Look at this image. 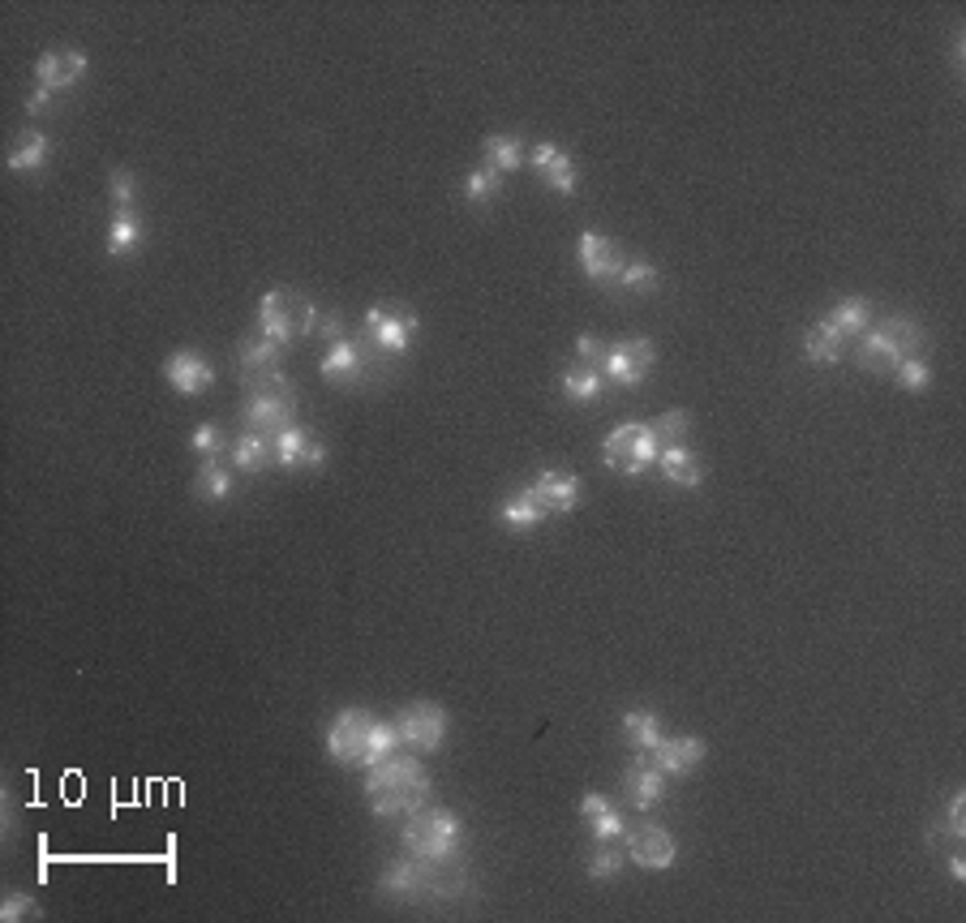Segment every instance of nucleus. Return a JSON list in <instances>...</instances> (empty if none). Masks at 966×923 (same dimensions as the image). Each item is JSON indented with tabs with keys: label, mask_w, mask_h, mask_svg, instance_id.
<instances>
[{
	"label": "nucleus",
	"mask_w": 966,
	"mask_h": 923,
	"mask_svg": "<svg viewBox=\"0 0 966 923\" xmlns=\"http://www.w3.org/2000/svg\"><path fill=\"white\" fill-rule=\"evenodd\" d=\"M365 799L378 820H404L429 808L434 781L417 756H387L365 769Z\"/></svg>",
	"instance_id": "obj_1"
},
{
	"label": "nucleus",
	"mask_w": 966,
	"mask_h": 923,
	"mask_svg": "<svg viewBox=\"0 0 966 923\" xmlns=\"http://www.w3.org/2000/svg\"><path fill=\"white\" fill-rule=\"evenodd\" d=\"M322 747H326V756H331L335 765H344V769H370V765L395 756L399 730H395V722H387V717H374V713H365V709H340L331 717L326 735H322Z\"/></svg>",
	"instance_id": "obj_2"
},
{
	"label": "nucleus",
	"mask_w": 966,
	"mask_h": 923,
	"mask_svg": "<svg viewBox=\"0 0 966 923\" xmlns=\"http://www.w3.org/2000/svg\"><path fill=\"white\" fill-rule=\"evenodd\" d=\"M241 422L253 434H284L288 426H297V387H292V378L280 374V370L246 378Z\"/></svg>",
	"instance_id": "obj_3"
},
{
	"label": "nucleus",
	"mask_w": 966,
	"mask_h": 923,
	"mask_svg": "<svg viewBox=\"0 0 966 923\" xmlns=\"http://www.w3.org/2000/svg\"><path fill=\"white\" fill-rule=\"evenodd\" d=\"M399 842H404V854H413V859H429V863L460 859V851H465V820L456 817V812H447V808H422V812L404 817Z\"/></svg>",
	"instance_id": "obj_4"
},
{
	"label": "nucleus",
	"mask_w": 966,
	"mask_h": 923,
	"mask_svg": "<svg viewBox=\"0 0 966 923\" xmlns=\"http://www.w3.org/2000/svg\"><path fill=\"white\" fill-rule=\"evenodd\" d=\"M314 322H319V305L310 297H301L297 288H271L262 301H258V335L292 349L297 340H314Z\"/></svg>",
	"instance_id": "obj_5"
},
{
	"label": "nucleus",
	"mask_w": 966,
	"mask_h": 923,
	"mask_svg": "<svg viewBox=\"0 0 966 923\" xmlns=\"http://www.w3.org/2000/svg\"><path fill=\"white\" fill-rule=\"evenodd\" d=\"M920 344H924V326L915 319H881L872 322L863 335H859V365L872 370V374H885L894 370L897 361L906 356H920Z\"/></svg>",
	"instance_id": "obj_6"
},
{
	"label": "nucleus",
	"mask_w": 966,
	"mask_h": 923,
	"mask_svg": "<svg viewBox=\"0 0 966 923\" xmlns=\"http://www.w3.org/2000/svg\"><path fill=\"white\" fill-rule=\"evenodd\" d=\"M319 374L331 387H365V383L383 378V353L365 335H344L326 349V356L319 361Z\"/></svg>",
	"instance_id": "obj_7"
},
{
	"label": "nucleus",
	"mask_w": 966,
	"mask_h": 923,
	"mask_svg": "<svg viewBox=\"0 0 966 923\" xmlns=\"http://www.w3.org/2000/svg\"><path fill=\"white\" fill-rule=\"evenodd\" d=\"M602 464L623 473V477H641L648 464H657V438L648 422H623L606 434L602 443Z\"/></svg>",
	"instance_id": "obj_8"
},
{
	"label": "nucleus",
	"mask_w": 966,
	"mask_h": 923,
	"mask_svg": "<svg viewBox=\"0 0 966 923\" xmlns=\"http://www.w3.org/2000/svg\"><path fill=\"white\" fill-rule=\"evenodd\" d=\"M395 730H399V744H408L413 751H438L447 739V709L434 705V701H413L392 717Z\"/></svg>",
	"instance_id": "obj_9"
},
{
	"label": "nucleus",
	"mask_w": 966,
	"mask_h": 923,
	"mask_svg": "<svg viewBox=\"0 0 966 923\" xmlns=\"http://www.w3.org/2000/svg\"><path fill=\"white\" fill-rule=\"evenodd\" d=\"M653 361H657L653 340L632 335V340H623V344H610L598 370L606 374L610 383H619V387H641L644 378H648V370H653Z\"/></svg>",
	"instance_id": "obj_10"
},
{
	"label": "nucleus",
	"mask_w": 966,
	"mask_h": 923,
	"mask_svg": "<svg viewBox=\"0 0 966 923\" xmlns=\"http://www.w3.org/2000/svg\"><path fill=\"white\" fill-rule=\"evenodd\" d=\"M623 847H627V859L644 868V872H666L675 859H679V847H675V838H671V829H662V825H627L623 829Z\"/></svg>",
	"instance_id": "obj_11"
},
{
	"label": "nucleus",
	"mask_w": 966,
	"mask_h": 923,
	"mask_svg": "<svg viewBox=\"0 0 966 923\" xmlns=\"http://www.w3.org/2000/svg\"><path fill=\"white\" fill-rule=\"evenodd\" d=\"M417 314H404V310H383V305H374V310H365V319H361V335L378 349V353H392V356H404L408 353V344H413V335H417Z\"/></svg>",
	"instance_id": "obj_12"
},
{
	"label": "nucleus",
	"mask_w": 966,
	"mask_h": 923,
	"mask_svg": "<svg viewBox=\"0 0 966 923\" xmlns=\"http://www.w3.org/2000/svg\"><path fill=\"white\" fill-rule=\"evenodd\" d=\"M623 790H627V803L632 808H657L662 799H666V790H671V778L653 765V756L648 751H636L632 760H627V769H623Z\"/></svg>",
	"instance_id": "obj_13"
},
{
	"label": "nucleus",
	"mask_w": 966,
	"mask_h": 923,
	"mask_svg": "<svg viewBox=\"0 0 966 923\" xmlns=\"http://www.w3.org/2000/svg\"><path fill=\"white\" fill-rule=\"evenodd\" d=\"M575 253H580V271H584L593 284H619V276H623V267H627L623 249L614 246L610 237H602V232H584Z\"/></svg>",
	"instance_id": "obj_14"
},
{
	"label": "nucleus",
	"mask_w": 966,
	"mask_h": 923,
	"mask_svg": "<svg viewBox=\"0 0 966 923\" xmlns=\"http://www.w3.org/2000/svg\"><path fill=\"white\" fill-rule=\"evenodd\" d=\"M82 73H86V52L82 48H52V52L39 56L35 86H48L52 95H61V91H73L82 82Z\"/></svg>",
	"instance_id": "obj_15"
},
{
	"label": "nucleus",
	"mask_w": 966,
	"mask_h": 923,
	"mask_svg": "<svg viewBox=\"0 0 966 923\" xmlns=\"http://www.w3.org/2000/svg\"><path fill=\"white\" fill-rule=\"evenodd\" d=\"M164 378L180 395H202L215 383V365L202 353H194V349H180V353L164 361Z\"/></svg>",
	"instance_id": "obj_16"
},
{
	"label": "nucleus",
	"mask_w": 966,
	"mask_h": 923,
	"mask_svg": "<svg viewBox=\"0 0 966 923\" xmlns=\"http://www.w3.org/2000/svg\"><path fill=\"white\" fill-rule=\"evenodd\" d=\"M705 751H709V747H705L700 735H675V739H662L648 756H653V765H657L666 778H687V774L705 760Z\"/></svg>",
	"instance_id": "obj_17"
},
{
	"label": "nucleus",
	"mask_w": 966,
	"mask_h": 923,
	"mask_svg": "<svg viewBox=\"0 0 966 923\" xmlns=\"http://www.w3.org/2000/svg\"><path fill=\"white\" fill-rule=\"evenodd\" d=\"M529 168L546 180L554 194H575V164L563 146L554 143H537L529 146Z\"/></svg>",
	"instance_id": "obj_18"
},
{
	"label": "nucleus",
	"mask_w": 966,
	"mask_h": 923,
	"mask_svg": "<svg viewBox=\"0 0 966 923\" xmlns=\"http://www.w3.org/2000/svg\"><path fill=\"white\" fill-rule=\"evenodd\" d=\"M378 893L392 898V902H404V906H417L426 902V885H422V863L413 854H399L392 868L378 877Z\"/></svg>",
	"instance_id": "obj_19"
},
{
	"label": "nucleus",
	"mask_w": 966,
	"mask_h": 923,
	"mask_svg": "<svg viewBox=\"0 0 966 923\" xmlns=\"http://www.w3.org/2000/svg\"><path fill=\"white\" fill-rule=\"evenodd\" d=\"M276 464L280 468H322L326 447L314 443L301 426H288L284 434H276Z\"/></svg>",
	"instance_id": "obj_20"
},
{
	"label": "nucleus",
	"mask_w": 966,
	"mask_h": 923,
	"mask_svg": "<svg viewBox=\"0 0 966 923\" xmlns=\"http://www.w3.org/2000/svg\"><path fill=\"white\" fill-rule=\"evenodd\" d=\"M529 490L546 502L550 516H563V511H575V502H580V477L575 473H559V468H546Z\"/></svg>",
	"instance_id": "obj_21"
},
{
	"label": "nucleus",
	"mask_w": 966,
	"mask_h": 923,
	"mask_svg": "<svg viewBox=\"0 0 966 923\" xmlns=\"http://www.w3.org/2000/svg\"><path fill=\"white\" fill-rule=\"evenodd\" d=\"M657 468H662V477H666L671 486H683V490H700V481H705V464H700L696 452H687L683 443L662 447V452H657Z\"/></svg>",
	"instance_id": "obj_22"
},
{
	"label": "nucleus",
	"mask_w": 966,
	"mask_h": 923,
	"mask_svg": "<svg viewBox=\"0 0 966 923\" xmlns=\"http://www.w3.org/2000/svg\"><path fill=\"white\" fill-rule=\"evenodd\" d=\"M146 241V219L134 207H116L112 219H107V237L104 246L112 258H125L129 249H138Z\"/></svg>",
	"instance_id": "obj_23"
},
{
	"label": "nucleus",
	"mask_w": 966,
	"mask_h": 923,
	"mask_svg": "<svg viewBox=\"0 0 966 923\" xmlns=\"http://www.w3.org/2000/svg\"><path fill=\"white\" fill-rule=\"evenodd\" d=\"M499 520L507 529H516V533H533V529H541L550 520V511H546V502L533 490H520V495H511L499 507Z\"/></svg>",
	"instance_id": "obj_24"
},
{
	"label": "nucleus",
	"mask_w": 966,
	"mask_h": 923,
	"mask_svg": "<svg viewBox=\"0 0 966 923\" xmlns=\"http://www.w3.org/2000/svg\"><path fill=\"white\" fill-rule=\"evenodd\" d=\"M232 464L241 468V473H267L271 464H276V434H241L237 443H232Z\"/></svg>",
	"instance_id": "obj_25"
},
{
	"label": "nucleus",
	"mask_w": 966,
	"mask_h": 923,
	"mask_svg": "<svg viewBox=\"0 0 966 923\" xmlns=\"http://www.w3.org/2000/svg\"><path fill=\"white\" fill-rule=\"evenodd\" d=\"M280 356L284 349L280 344H271V340H262L258 331L246 335L241 344H237V365H241V378H253V374H267V370H276L280 365Z\"/></svg>",
	"instance_id": "obj_26"
},
{
	"label": "nucleus",
	"mask_w": 966,
	"mask_h": 923,
	"mask_svg": "<svg viewBox=\"0 0 966 923\" xmlns=\"http://www.w3.org/2000/svg\"><path fill=\"white\" fill-rule=\"evenodd\" d=\"M602 391H606V374H602L598 365H584V361L568 365V374H563V395H568L572 404H598Z\"/></svg>",
	"instance_id": "obj_27"
},
{
	"label": "nucleus",
	"mask_w": 966,
	"mask_h": 923,
	"mask_svg": "<svg viewBox=\"0 0 966 923\" xmlns=\"http://www.w3.org/2000/svg\"><path fill=\"white\" fill-rule=\"evenodd\" d=\"M842 349H846V340L833 331L829 319L808 326V335H803V356H808L812 365H838V361H842Z\"/></svg>",
	"instance_id": "obj_28"
},
{
	"label": "nucleus",
	"mask_w": 966,
	"mask_h": 923,
	"mask_svg": "<svg viewBox=\"0 0 966 923\" xmlns=\"http://www.w3.org/2000/svg\"><path fill=\"white\" fill-rule=\"evenodd\" d=\"M48 155H52V143H48V134H39V129H27L18 146L4 155V168L9 173H39L43 164H48Z\"/></svg>",
	"instance_id": "obj_29"
},
{
	"label": "nucleus",
	"mask_w": 966,
	"mask_h": 923,
	"mask_svg": "<svg viewBox=\"0 0 966 923\" xmlns=\"http://www.w3.org/2000/svg\"><path fill=\"white\" fill-rule=\"evenodd\" d=\"M623 735L636 751H653V747L666 739V726L653 709H632L623 713Z\"/></svg>",
	"instance_id": "obj_30"
},
{
	"label": "nucleus",
	"mask_w": 966,
	"mask_h": 923,
	"mask_svg": "<svg viewBox=\"0 0 966 923\" xmlns=\"http://www.w3.org/2000/svg\"><path fill=\"white\" fill-rule=\"evenodd\" d=\"M829 322H833V331H838L842 340H855V335H863V331L872 326V305H868L863 297H846V301L833 305Z\"/></svg>",
	"instance_id": "obj_31"
},
{
	"label": "nucleus",
	"mask_w": 966,
	"mask_h": 923,
	"mask_svg": "<svg viewBox=\"0 0 966 923\" xmlns=\"http://www.w3.org/2000/svg\"><path fill=\"white\" fill-rule=\"evenodd\" d=\"M228 495H232V473L219 460L198 464V473H194V498H202V502H224Z\"/></svg>",
	"instance_id": "obj_32"
},
{
	"label": "nucleus",
	"mask_w": 966,
	"mask_h": 923,
	"mask_svg": "<svg viewBox=\"0 0 966 923\" xmlns=\"http://www.w3.org/2000/svg\"><path fill=\"white\" fill-rule=\"evenodd\" d=\"M481 151H486V164L499 168V173H516L520 164H529V146L520 138H507V134H490Z\"/></svg>",
	"instance_id": "obj_33"
},
{
	"label": "nucleus",
	"mask_w": 966,
	"mask_h": 923,
	"mask_svg": "<svg viewBox=\"0 0 966 923\" xmlns=\"http://www.w3.org/2000/svg\"><path fill=\"white\" fill-rule=\"evenodd\" d=\"M502 189V173L499 168H490V164H481L477 173H468L465 180V198L472 207H481V203H495Z\"/></svg>",
	"instance_id": "obj_34"
},
{
	"label": "nucleus",
	"mask_w": 966,
	"mask_h": 923,
	"mask_svg": "<svg viewBox=\"0 0 966 923\" xmlns=\"http://www.w3.org/2000/svg\"><path fill=\"white\" fill-rule=\"evenodd\" d=\"M936 838H954V842H963L966 838V795L963 790H954V799H949V808H945V820L941 825H928V842Z\"/></svg>",
	"instance_id": "obj_35"
},
{
	"label": "nucleus",
	"mask_w": 966,
	"mask_h": 923,
	"mask_svg": "<svg viewBox=\"0 0 966 923\" xmlns=\"http://www.w3.org/2000/svg\"><path fill=\"white\" fill-rule=\"evenodd\" d=\"M662 284V271L653 267V262H644V258H627V267H623V276H619V284L623 292H644V288H657Z\"/></svg>",
	"instance_id": "obj_36"
},
{
	"label": "nucleus",
	"mask_w": 966,
	"mask_h": 923,
	"mask_svg": "<svg viewBox=\"0 0 966 923\" xmlns=\"http://www.w3.org/2000/svg\"><path fill=\"white\" fill-rule=\"evenodd\" d=\"M648 426H653L657 452H662V447H675V443H679L683 429L692 426V413H687V408H671V413H662V417H657V422H648Z\"/></svg>",
	"instance_id": "obj_37"
},
{
	"label": "nucleus",
	"mask_w": 966,
	"mask_h": 923,
	"mask_svg": "<svg viewBox=\"0 0 966 923\" xmlns=\"http://www.w3.org/2000/svg\"><path fill=\"white\" fill-rule=\"evenodd\" d=\"M894 378L902 391H924L932 383V365L924 356H906V361H897L894 365Z\"/></svg>",
	"instance_id": "obj_38"
},
{
	"label": "nucleus",
	"mask_w": 966,
	"mask_h": 923,
	"mask_svg": "<svg viewBox=\"0 0 966 923\" xmlns=\"http://www.w3.org/2000/svg\"><path fill=\"white\" fill-rule=\"evenodd\" d=\"M189 447H194V452H198L202 460H219V456H224V447H228V438H224V426H215V422H202V426L194 429Z\"/></svg>",
	"instance_id": "obj_39"
},
{
	"label": "nucleus",
	"mask_w": 966,
	"mask_h": 923,
	"mask_svg": "<svg viewBox=\"0 0 966 923\" xmlns=\"http://www.w3.org/2000/svg\"><path fill=\"white\" fill-rule=\"evenodd\" d=\"M623 872V851L614 842H598V854L589 859V877L593 881H614Z\"/></svg>",
	"instance_id": "obj_40"
},
{
	"label": "nucleus",
	"mask_w": 966,
	"mask_h": 923,
	"mask_svg": "<svg viewBox=\"0 0 966 923\" xmlns=\"http://www.w3.org/2000/svg\"><path fill=\"white\" fill-rule=\"evenodd\" d=\"M107 194H112L116 207H134V198H138L134 173H129V168H112V173H107Z\"/></svg>",
	"instance_id": "obj_41"
},
{
	"label": "nucleus",
	"mask_w": 966,
	"mask_h": 923,
	"mask_svg": "<svg viewBox=\"0 0 966 923\" xmlns=\"http://www.w3.org/2000/svg\"><path fill=\"white\" fill-rule=\"evenodd\" d=\"M589 825H593V842H614V838H623V829H627V820L619 817L614 808L598 812V817H589Z\"/></svg>",
	"instance_id": "obj_42"
},
{
	"label": "nucleus",
	"mask_w": 966,
	"mask_h": 923,
	"mask_svg": "<svg viewBox=\"0 0 966 923\" xmlns=\"http://www.w3.org/2000/svg\"><path fill=\"white\" fill-rule=\"evenodd\" d=\"M31 915H39L31 893H4V902H0V920L18 923V920H31Z\"/></svg>",
	"instance_id": "obj_43"
},
{
	"label": "nucleus",
	"mask_w": 966,
	"mask_h": 923,
	"mask_svg": "<svg viewBox=\"0 0 966 923\" xmlns=\"http://www.w3.org/2000/svg\"><path fill=\"white\" fill-rule=\"evenodd\" d=\"M606 349H610V344H602L598 335H580V340H575V353H580V361H584V365H602Z\"/></svg>",
	"instance_id": "obj_44"
},
{
	"label": "nucleus",
	"mask_w": 966,
	"mask_h": 923,
	"mask_svg": "<svg viewBox=\"0 0 966 923\" xmlns=\"http://www.w3.org/2000/svg\"><path fill=\"white\" fill-rule=\"evenodd\" d=\"M314 335H319V340H331V344H335V340H344V319H340V314H322V310H319Z\"/></svg>",
	"instance_id": "obj_45"
},
{
	"label": "nucleus",
	"mask_w": 966,
	"mask_h": 923,
	"mask_svg": "<svg viewBox=\"0 0 966 923\" xmlns=\"http://www.w3.org/2000/svg\"><path fill=\"white\" fill-rule=\"evenodd\" d=\"M606 808H614V803H610V795H602V790H593V795H584V799H580V817H584V820L598 817V812H606Z\"/></svg>",
	"instance_id": "obj_46"
},
{
	"label": "nucleus",
	"mask_w": 966,
	"mask_h": 923,
	"mask_svg": "<svg viewBox=\"0 0 966 923\" xmlns=\"http://www.w3.org/2000/svg\"><path fill=\"white\" fill-rule=\"evenodd\" d=\"M52 100H56V95H52L48 86H35V91L27 95V112H31V116H43V112L52 107Z\"/></svg>",
	"instance_id": "obj_47"
},
{
	"label": "nucleus",
	"mask_w": 966,
	"mask_h": 923,
	"mask_svg": "<svg viewBox=\"0 0 966 923\" xmlns=\"http://www.w3.org/2000/svg\"><path fill=\"white\" fill-rule=\"evenodd\" d=\"M949 881H958V885L966 881V859H963V854H949Z\"/></svg>",
	"instance_id": "obj_48"
}]
</instances>
